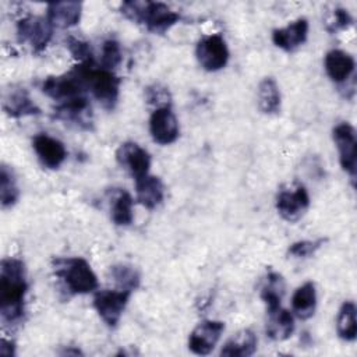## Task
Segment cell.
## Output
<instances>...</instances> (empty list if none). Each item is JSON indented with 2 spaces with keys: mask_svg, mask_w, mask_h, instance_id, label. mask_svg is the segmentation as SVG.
<instances>
[{
  "mask_svg": "<svg viewBox=\"0 0 357 357\" xmlns=\"http://www.w3.org/2000/svg\"><path fill=\"white\" fill-rule=\"evenodd\" d=\"M137 201L146 209L158 208L165 198V185L158 176L146 174L135 180Z\"/></svg>",
  "mask_w": 357,
  "mask_h": 357,
  "instance_id": "20",
  "label": "cell"
},
{
  "mask_svg": "<svg viewBox=\"0 0 357 357\" xmlns=\"http://www.w3.org/2000/svg\"><path fill=\"white\" fill-rule=\"evenodd\" d=\"M53 29L46 17L29 14L17 22V38L20 43H29L35 54H40L50 43Z\"/></svg>",
  "mask_w": 357,
  "mask_h": 357,
  "instance_id": "6",
  "label": "cell"
},
{
  "mask_svg": "<svg viewBox=\"0 0 357 357\" xmlns=\"http://www.w3.org/2000/svg\"><path fill=\"white\" fill-rule=\"evenodd\" d=\"M132 291L123 290V289H116V290H98L93 294V307L100 317V319L109 326L114 328L128 301L131 297Z\"/></svg>",
  "mask_w": 357,
  "mask_h": 357,
  "instance_id": "10",
  "label": "cell"
},
{
  "mask_svg": "<svg viewBox=\"0 0 357 357\" xmlns=\"http://www.w3.org/2000/svg\"><path fill=\"white\" fill-rule=\"evenodd\" d=\"M110 218L117 226H130L134 220V201L130 192L121 188H113L110 194Z\"/></svg>",
  "mask_w": 357,
  "mask_h": 357,
  "instance_id": "23",
  "label": "cell"
},
{
  "mask_svg": "<svg viewBox=\"0 0 357 357\" xmlns=\"http://www.w3.org/2000/svg\"><path fill=\"white\" fill-rule=\"evenodd\" d=\"M258 339L251 329H241L233 335L222 347L220 356L226 357H250L257 351Z\"/></svg>",
  "mask_w": 357,
  "mask_h": 357,
  "instance_id": "22",
  "label": "cell"
},
{
  "mask_svg": "<svg viewBox=\"0 0 357 357\" xmlns=\"http://www.w3.org/2000/svg\"><path fill=\"white\" fill-rule=\"evenodd\" d=\"M145 99L149 105L158 107H166L172 105V96L166 86L160 84H152L145 88Z\"/></svg>",
  "mask_w": 357,
  "mask_h": 357,
  "instance_id": "33",
  "label": "cell"
},
{
  "mask_svg": "<svg viewBox=\"0 0 357 357\" xmlns=\"http://www.w3.org/2000/svg\"><path fill=\"white\" fill-rule=\"evenodd\" d=\"M3 110L13 119L40 114V109L22 86H11L3 93Z\"/></svg>",
  "mask_w": 357,
  "mask_h": 357,
  "instance_id": "16",
  "label": "cell"
},
{
  "mask_svg": "<svg viewBox=\"0 0 357 357\" xmlns=\"http://www.w3.org/2000/svg\"><path fill=\"white\" fill-rule=\"evenodd\" d=\"M308 36V21L305 18H297L283 28L273 29L272 42L276 47L284 52H294L303 46Z\"/></svg>",
  "mask_w": 357,
  "mask_h": 357,
  "instance_id": "17",
  "label": "cell"
},
{
  "mask_svg": "<svg viewBox=\"0 0 357 357\" xmlns=\"http://www.w3.org/2000/svg\"><path fill=\"white\" fill-rule=\"evenodd\" d=\"M286 291L284 278L275 271H269L261 286V300L266 305V311L276 310L282 305V300Z\"/></svg>",
  "mask_w": 357,
  "mask_h": 357,
  "instance_id": "25",
  "label": "cell"
},
{
  "mask_svg": "<svg viewBox=\"0 0 357 357\" xmlns=\"http://www.w3.org/2000/svg\"><path fill=\"white\" fill-rule=\"evenodd\" d=\"M258 107L264 114H278L282 106V95L278 82L272 77H265L257 91Z\"/></svg>",
  "mask_w": 357,
  "mask_h": 357,
  "instance_id": "26",
  "label": "cell"
},
{
  "mask_svg": "<svg viewBox=\"0 0 357 357\" xmlns=\"http://www.w3.org/2000/svg\"><path fill=\"white\" fill-rule=\"evenodd\" d=\"M52 269L71 294H88L98 290V278L89 262L81 257H57Z\"/></svg>",
  "mask_w": 357,
  "mask_h": 357,
  "instance_id": "3",
  "label": "cell"
},
{
  "mask_svg": "<svg viewBox=\"0 0 357 357\" xmlns=\"http://www.w3.org/2000/svg\"><path fill=\"white\" fill-rule=\"evenodd\" d=\"M53 119L77 130H93V112L86 96H79L59 103L53 110Z\"/></svg>",
  "mask_w": 357,
  "mask_h": 357,
  "instance_id": "8",
  "label": "cell"
},
{
  "mask_svg": "<svg viewBox=\"0 0 357 357\" xmlns=\"http://www.w3.org/2000/svg\"><path fill=\"white\" fill-rule=\"evenodd\" d=\"M149 132L159 145L173 144L180 134L178 121L170 106L158 107L149 117Z\"/></svg>",
  "mask_w": 357,
  "mask_h": 357,
  "instance_id": "14",
  "label": "cell"
},
{
  "mask_svg": "<svg viewBox=\"0 0 357 357\" xmlns=\"http://www.w3.org/2000/svg\"><path fill=\"white\" fill-rule=\"evenodd\" d=\"M28 280L25 264L7 257L0 262V317L4 325H17L25 315Z\"/></svg>",
  "mask_w": 357,
  "mask_h": 357,
  "instance_id": "1",
  "label": "cell"
},
{
  "mask_svg": "<svg viewBox=\"0 0 357 357\" xmlns=\"http://www.w3.org/2000/svg\"><path fill=\"white\" fill-rule=\"evenodd\" d=\"M120 13L130 21L145 26L155 35L166 33L180 21V14L160 1L128 0L120 4Z\"/></svg>",
  "mask_w": 357,
  "mask_h": 357,
  "instance_id": "2",
  "label": "cell"
},
{
  "mask_svg": "<svg viewBox=\"0 0 357 357\" xmlns=\"http://www.w3.org/2000/svg\"><path fill=\"white\" fill-rule=\"evenodd\" d=\"M351 24H353V18L350 13L342 7H336L332 11L331 17L326 20V29L331 33H336L339 31L347 29Z\"/></svg>",
  "mask_w": 357,
  "mask_h": 357,
  "instance_id": "34",
  "label": "cell"
},
{
  "mask_svg": "<svg viewBox=\"0 0 357 357\" xmlns=\"http://www.w3.org/2000/svg\"><path fill=\"white\" fill-rule=\"evenodd\" d=\"M268 319L265 332L266 336L275 342H282L289 339L294 332V317L293 314L283 308L282 305L276 310L266 311Z\"/></svg>",
  "mask_w": 357,
  "mask_h": 357,
  "instance_id": "21",
  "label": "cell"
},
{
  "mask_svg": "<svg viewBox=\"0 0 357 357\" xmlns=\"http://www.w3.org/2000/svg\"><path fill=\"white\" fill-rule=\"evenodd\" d=\"M325 238H317V240H301L296 241L287 248V254L293 258H308L314 255L325 243Z\"/></svg>",
  "mask_w": 357,
  "mask_h": 357,
  "instance_id": "32",
  "label": "cell"
},
{
  "mask_svg": "<svg viewBox=\"0 0 357 357\" xmlns=\"http://www.w3.org/2000/svg\"><path fill=\"white\" fill-rule=\"evenodd\" d=\"M325 71L335 84H343L354 75L356 61L351 54L340 49H332L325 54Z\"/></svg>",
  "mask_w": 357,
  "mask_h": 357,
  "instance_id": "18",
  "label": "cell"
},
{
  "mask_svg": "<svg viewBox=\"0 0 357 357\" xmlns=\"http://www.w3.org/2000/svg\"><path fill=\"white\" fill-rule=\"evenodd\" d=\"M93 63H78L64 74L47 77L42 82V92L59 103L85 96V92H88V70Z\"/></svg>",
  "mask_w": 357,
  "mask_h": 357,
  "instance_id": "4",
  "label": "cell"
},
{
  "mask_svg": "<svg viewBox=\"0 0 357 357\" xmlns=\"http://www.w3.org/2000/svg\"><path fill=\"white\" fill-rule=\"evenodd\" d=\"M110 275L119 289L134 291L139 287V282H141L139 272L131 265H127V264L113 265L110 266Z\"/></svg>",
  "mask_w": 357,
  "mask_h": 357,
  "instance_id": "29",
  "label": "cell"
},
{
  "mask_svg": "<svg viewBox=\"0 0 357 357\" xmlns=\"http://www.w3.org/2000/svg\"><path fill=\"white\" fill-rule=\"evenodd\" d=\"M20 198V188L13 169L7 165L0 167V204L3 209L13 208Z\"/></svg>",
  "mask_w": 357,
  "mask_h": 357,
  "instance_id": "28",
  "label": "cell"
},
{
  "mask_svg": "<svg viewBox=\"0 0 357 357\" xmlns=\"http://www.w3.org/2000/svg\"><path fill=\"white\" fill-rule=\"evenodd\" d=\"M82 3L81 1H54L46 7V18L53 28H71L81 20Z\"/></svg>",
  "mask_w": 357,
  "mask_h": 357,
  "instance_id": "19",
  "label": "cell"
},
{
  "mask_svg": "<svg viewBox=\"0 0 357 357\" xmlns=\"http://www.w3.org/2000/svg\"><path fill=\"white\" fill-rule=\"evenodd\" d=\"M32 148L42 166L52 170L59 169L67 158V149L64 144L45 132L36 134L32 138Z\"/></svg>",
  "mask_w": 357,
  "mask_h": 357,
  "instance_id": "15",
  "label": "cell"
},
{
  "mask_svg": "<svg viewBox=\"0 0 357 357\" xmlns=\"http://www.w3.org/2000/svg\"><path fill=\"white\" fill-rule=\"evenodd\" d=\"M66 46L78 63H93V52L86 40L75 36H68L66 39Z\"/></svg>",
  "mask_w": 357,
  "mask_h": 357,
  "instance_id": "31",
  "label": "cell"
},
{
  "mask_svg": "<svg viewBox=\"0 0 357 357\" xmlns=\"http://www.w3.org/2000/svg\"><path fill=\"white\" fill-rule=\"evenodd\" d=\"M225 331V322L205 319L199 322L188 336V349L198 356L209 354L218 344Z\"/></svg>",
  "mask_w": 357,
  "mask_h": 357,
  "instance_id": "12",
  "label": "cell"
},
{
  "mask_svg": "<svg viewBox=\"0 0 357 357\" xmlns=\"http://www.w3.org/2000/svg\"><path fill=\"white\" fill-rule=\"evenodd\" d=\"M116 160L134 177V180L149 174L151 155L137 142L128 141L121 144L116 151Z\"/></svg>",
  "mask_w": 357,
  "mask_h": 357,
  "instance_id": "13",
  "label": "cell"
},
{
  "mask_svg": "<svg viewBox=\"0 0 357 357\" xmlns=\"http://www.w3.org/2000/svg\"><path fill=\"white\" fill-rule=\"evenodd\" d=\"M123 60L120 43L116 39H106L102 45V54H100V67L114 71Z\"/></svg>",
  "mask_w": 357,
  "mask_h": 357,
  "instance_id": "30",
  "label": "cell"
},
{
  "mask_svg": "<svg viewBox=\"0 0 357 357\" xmlns=\"http://www.w3.org/2000/svg\"><path fill=\"white\" fill-rule=\"evenodd\" d=\"M336 333L344 342H353L357 337L356 324V304L353 301H344L339 308L336 317Z\"/></svg>",
  "mask_w": 357,
  "mask_h": 357,
  "instance_id": "27",
  "label": "cell"
},
{
  "mask_svg": "<svg viewBox=\"0 0 357 357\" xmlns=\"http://www.w3.org/2000/svg\"><path fill=\"white\" fill-rule=\"evenodd\" d=\"M121 79L114 71L103 67H96L95 63L88 70V92L99 102L106 110H113L117 105L120 95Z\"/></svg>",
  "mask_w": 357,
  "mask_h": 357,
  "instance_id": "5",
  "label": "cell"
},
{
  "mask_svg": "<svg viewBox=\"0 0 357 357\" xmlns=\"http://www.w3.org/2000/svg\"><path fill=\"white\" fill-rule=\"evenodd\" d=\"M332 138L339 152V162L342 169L350 176V180L354 185L356 172H357V139L354 127L342 121L336 124L332 130Z\"/></svg>",
  "mask_w": 357,
  "mask_h": 357,
  "instance_id": "9",
  "label": "cell"
},
{
  "mask_svg": "<svg viewBox=\"0 0 357 357\" xmlns=\"http://www.w3.org/2000/svg\"><path fill=\"white\" fill-rule=\"evenodd\" d=\"M291 308L297 318L308 319L317 308V290L314 282L308 280L298 286L291 296Z\"/></svg>",
  "mask_w": 357,
  "mask_h": 357,
  "instance_id": "24",
  "label": "cell"
},
{
  "mask_svg": "<svg viewBox=\"0 0 357 357\" xmlns=\"http://www.w3.org/2000/svg\"><path fill=\"white\" fill-rule=\"evenodd\" d=\"M308 206V191L300 183L283 187L276 195V211L287 222H297L301 219Z\"/></svg>",
  "mask_w": 357,
  "mask_h": 357,
  "instance_id": "11",
  "label": "cell"
},
{
  "mask_svg": "<svg viewBox=\"0 0 357 357\" xmlns=\"http://www.w3.org/2000/svg\"><path fill=\"white\" fill-rule=\"evenodd\" d=\"M195 56L205 71L215 73L226 67L230 53L225 38L220 33H212L198 40Z\"/></svg>",
  "mask_w": 357,
  "mask_h": 357,
  "instance_id": "7",
  "label": "cell"
}]
</instances>
